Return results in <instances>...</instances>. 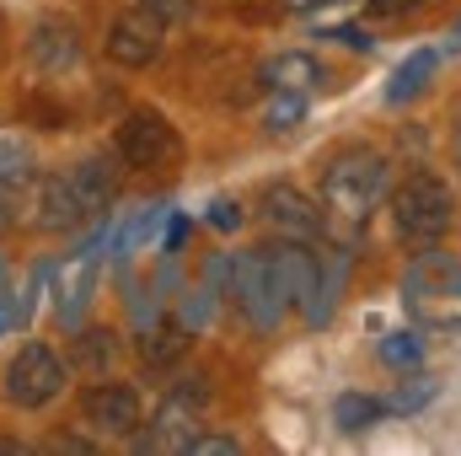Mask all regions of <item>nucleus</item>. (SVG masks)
Instances as JSON below:
<instances>
[{"instance_id":"obj_30","label":"nucleus","mask_w":461,"mask_h":456,"mask_svg":"<svg viewBox=\"0 0 461 456\" xmlns=\"http://www.w3.org/2000/svg\"><path fill=\"white\" fill-rule=\"evenodd\" d=\"M49 451H97V446H92V441H76V435H59Z\"/></svg>"},{"instance_id":"obj_11","label":"nucleus","mask_w":461,"mask_h":456,"mask_svg":"<svg viewBox=\"0 0 461 456\" xmlns=\"http://www.w3.org/2000/svg\"><path fill=\"white\" fill-rule=\"evenodd\" d=\"M402 296L413 306H424V301H461V263L451 252H419L408 279H402Z\"/></svg>"},{"instance_id":"obj_34","label":"nucleus","mask_w":461,"mask_h":456,"mask_svg":"<svg viewBox=\"0 0 461 456\" xmlns=\"http://www.w3.org/2000/svg\"><path fill=\"white\" fill-rule=\"evenodd\" d=\"M451 49H461V22H456V32H451Z\"/></svg>"},{"instance_id":"obj_5","label":"nucleus","mask_w":461,"mask_h":456,"mask_svg":"<svg viewBox=\"0 0 461 456\" xmlns=\"http://www.w3.org/2000/svg\"><path fill=\"white\" fill-rule=\"evenodd\" d=\"M161 43H167V22L150 11V5H129V11H118L113 27H108V59L123 65V70H145V65H156V54H161Z\"/></svg>"},{"instance_id":"obj_2","label":"nucleus","mask_w":461,"mask_h":456,"mask_svg":"<svg viewBox=\"0 0 461 456\" xmlns=\"http://www.w3.org/2000/svg\"><path fill=\"white\" fill-rule=\"evenodd\" d=\"M381 194H386V161L375 150H344L322 172V205L344 226H365V215L381 205Z\"/></svg>"},{"instance_id":"obj_31","label":"nucleus","mask_w":461,"mask_h":456,"mask_svg":"<svg viewBox=\"0 0 461 456\" xmlns=\"http://www.w3.org/2000/svg\"><path fill=\"white\" fill-rule=\"evenodd\" d=\"M5 231H11V194L0 188V236H5Z\"/></svg>"},{"instance_id":"obj_9","label":"nucleus","mask_w":461,"mask_h":456,"mask_svg":"<svg viewBox=\"0 0 461 456\" xmlns=\"http://www.w3.org/2000/svg\"><path fill=\"white\" fill-rule=\"evenodd\" d=\"M263 215H268V226L279 231V236H290V242L322 236V210H317V199L301 194L295 183H274V188L263 194Z\"/></svg>"},{"instance_id":"obj_12","label":"nucleus","mask_w":461,"mask_h":456,"mask_svg":"<svg viewBox=\"0 0 461 456\" xmlns=\"http://www.w3.org/2000/svg\"><path fill=\"white\" fill-rule=\"evenodd\" d=\"M118 178H123L118 150H113V156H86V161H76V167H70V188H76V199H81L86 221L108 215V205L118 199Z\"/></svg>"},{"instance_id":"obj_4","label":"nucleus","mask_w":461,"mask_h":456,"mask_svg":"<svg viewBox=\"0 0 461 456\" xmlns=\"http://www.w3.org/2000/svg\"><path fill=\"white\" fill-rule=\"evenodd\" d=\"M65 381H70V360H59L49 343H22L16 349V360L5 365V397L16 403V408H43V403H54L59 392H65Z\"/></svg>"},{"instance_id":"obj_29","label":"nucleus","mask_w":461,"mask_h":456,"mask_svg":"<svg viewBox=\"0 0 461 456\" xmlns=\"http://www.w3.org/2000/svg\"><path fill=\"white\" fill-rule=\"evenodd\" d=\"M183 242H188V215H172V221H167V242H161V252L172 258Z\"/></svg>"},{"instance_id":"obj_25","label":"nucleus","mask_w":461,"mask_h":456,"mask_svg":"<svg viewBox=\"0 0 461 456\" xmlns=\"http://www.w3.org/2000/svg\"><path fill=\"white\" fill-rule=\"evenodd\" d=\"M429 0H365V16H375V22H397V16H413V11H424Z\"/></svg>"},{"instance_id":"obj_22","label":"nucleus","mask_w":461,"mask_h":456,"mask_svg":"<svg viewBox=\"0 0 461 456\" xmlns=\"http://www.w3.org/2000/svg\"><path fill=\"white\" fill-rule=\"evenodd\" d=\"M76 360H81L92 376H103V370L113 365V333H81V339H76Z\"/></svg>"},{"instance_id":"obj_3","label":"nucleus","mask_w":461,"mask_h":456,"mask_svg":"<svg viewBox=\"0 0 461 456\" xmlns=\"http://www.w3.org/2000/svg\"><path fill=\"white\" fill-rule=\"evenodd\" d=\"M392 221L397 236L413 242V247H435L451 221H456V199H451V183L435 178V172H413L402 178V188L392 194Z\"/></svg>"},{"instance_id":"obj_32","label":"nucleus","mask_w":461,"mask_h":456,"mask_svg":"<svg viewBox=\"0 0 461 456\" xmlns=\"http://www.w3.org/2000/svg\"><path fill=\"white\" fill-rule=\"evenodd\" d=\"M11 323H16V306H11V301H0V339H5V328H11Z\"/></svg>"},{"instance_id":"obj_18","label":"nucleus","mask_w":461,"mask_h":456,"mask_svg":"<svg viewBox=\"0 0 461 456\" xmlns=\"http://www.w3.org/2000/svg\"><path fill=\"white\" fill-rule=\"evenodd\" d=\"M183 349H188V328H183V323H161V328H150V333L140 339L145 365H167V360H177Z\"/></svg>"},{"instance_id":"obj_13","label":"nucleus","mask_w":461,"mask_h":456,"mask_svg":"<svg viewBox=\"0 0 461 456\" xmlns=\"http://www.w3.org/2000/svg\"><path fill=\"white\" fill-rule=\"evenodd\" d=\"M81 221H86V210H81V199H76L70 178H59V172L38 178V188H32V226H43V231H76Z\"/></svg>"},{"instance_id":"obj_14","label":"nucleus","mask_w":461,"mask_h":456,"mask_svg":"<svg viewBox=\"0 0 461 456\" xmlns=\"http://www.w3.org/2000/svg\"><path fill=\"white\" fill-rule=\"evenodd\" d=\"M322 76H328V70H322V59H317V54H301V49L274 54V59L263 65V81H268V87H279V92H312Z\"/></svg>"},{"instance_id":"obj_16","label":"nucleus","mask_w":461,"mask_h":456,"mask_svg":"<svg viewBox=\"0 0 461 456\" xmlns=\"http://www.w3.org/2000/svg\"><path fill=\"white\" fill-rule=\"evenodd\" d=\"M435 65H440V54H435V49H419V54H408V59L397 65V76L386 81V103H392V108H397V103H413V97L429 87Z\"/></svg>"},{"instance_id":"obj_17","label":"nucleus","mask_w":461,"mask_h":456,"mask_svg":"<svg viewBox=\"0 0 461 456\" xmlns=\"http://www.w3.org/2000/svg\"><path fill=\"white\" fill-rule=\"evenodd\" d=\"M386 414H392V408H386L381 397H370V392H344V397L333 403V424H339L344 435H365V430H375Z\"/></svg>"},{"instance_id":"obj_19","label":"nucleus","mask_w":461,"mask_h":456,"mask_svg":"<svg viewBox=\"0 0 461 456\" xmlns=\"http://www.w3.org/2000/svg\"><path fill=\"white\" fill-rule=\"evenodd\" d=\"M381 360H386L392 370H419V365H424V339H419L413 328H397V333L381 339Z\"/></svg>"},{"instance_id":"obj_28","label":"nucleus","mask_w":461,"mask_h":456,"mask_svg":"<svg viewBox=\"0 0 461 456\" xmlns=\"http://www.w3.org/2000/svg\"><path fill=\"white\" fill-rule=\"evenodd\" d=\"M140 5H150L161 22H183V16H194V0H140Z\"/></svg>"},{"instance_id":"obj_8","label":"nucleus","mask_w":461,"mask_h":456,"mask_svg":"<svg viewBox=\"0 0 461 456\" xmlns=\"http://www.w3.org/2000/svg\"><path fill=\"white\" fill-rule=\"evenodd\" d=\"M81 414L103 435H134L140 430V392L129 381H92L81 392Z\"/></svg>"},{"instance_id":"obj_20","label":"nucleus","mask_w":461,"mask_h":456,"mask_svg":"<svg viewBox=\"0 0 461 456\" xmlns=\"http://www.w3.org/2000/svg\"><path fill=\"white\" fill-rule=\"evenodd\" d=\"M301 118H306V92H279V87H274V97H268V108H263V123L285 134V129H295Z\"/></svg>"},{"instance_id":"obj_27","label":"nucleus","mask_w":461,"mask_h":456,"mask_svg":"<svg viewBox=\"0 0 461 456\" xmlns=\"http://www.w3.org/2000/svg\"><path fill=\"white\" fill-rule=\"evenodd\" d=\"M210 226L215 231H236L241 226V205H236V199H215V205H210Z\"/></svg>"},{"instance_id":"obj_23","label":"nucleus","mask_w":461,"mask_h":456,"mask_svg":"<svg viewBox=\"0 0 461 456\" xmlns=\"http://www.w3.org/2000/svg\"><path fill=\"white\" fill-rule=\"evenodd\" d=\"M435 397V376H408V387H397V397L386 403L392 414H413V408H424Z\"/></svg>"},{"instance_id":"obj_26","label":"nucleus","mask_w":461,"mask_h":456,"mask_svg":"<svg viewBox=\"0 0 461 456\" xmlns=\"http://www.w3.org/2000/svg\"><path fill=\"white\" fill-rule=\"evenodd\" d=\"M328 38H339L344 49H359V54H370V49H375V38H370V27H359V22H344V27H333Z\"/></svg>"},{"instance_id":"obj_24","label":"nucleus","mask_w":461,"mask_h":456,"mask_svg":"<svg viewBox=\"0 0 461 456\" xmlns=\"http://www.w3.org/2000/svg\"><path fill=\"white\" fill-rule=\"evenodd\" d=\"M183 451L188 456H236L241 446H236V435H199V430H194V435L183 441Z\"/></svg>"},{"instance_id":"obj_21","label":"nucleus","mask_w":461,"mask_h":456,"mask_svg":"<svg viewBox=\"0 0 461 456\" xmlns=\"http://www.w3.org/2000/svg\"><path fill=\"white\" fill-rule=\"evenodd\" d=\"M22 183H32V156H27V145L0 140V188L11 194V188H22Z\"/></svg>"},{"instance_id":"obj_10","label":"nucleus","mask_w":461,"mask_h":456,"mask_svg":"<svg viewBox=\"0 0 461 456\" xmlns=\"http://www.w3.org/2000/svg\"><path fill=\"white\" fill-rule=\"evenodd\" d=\"M27 54L43 76H59L81 59V27L70 16H38L32 22V38H27Z\"/></svg>"},{"instance_id":"obj_7","label":"nucleus","mask_w":461,"mask_h":456,"mask_svg":"<svg viewBox=\"0 0 461 456\" xmlns=\"http://www.w3.org/2000/svg\"><path fill=\"white\" fill-rule=\"evenodd\" d=\"M177 156V129L156 108H134L118 123V161L129 167H167Z\"/></svg>"},{"instance_id":"obj_15","label":"nucleus","mask_w":461,"mask_h":456,"mask_svg":"<svg viewBox=\"0 0 461 456\" xmlns=\"http://www.w3.org/2000/svg\"><path fill=\"white\" fill-rule=\"evenodd\" d=\"M344 274H348V252H344V247H328V252H322L317 301H312V312H306V323H312V328H322V323L333 317V306H339V290H344Z\"/></svg>"},{"instance_id":"obj_6","label":"nucleus","mask_w":461,"mask_h":456,"mask_svg":"<svg viewBox=\"0 0 461 456\" xmlns=\"http://www.w3.org/2000/svg\"><path fill=\"white\" fill-rule=\"evenodd\" d=\"M204 397H210L204 376H194V387H188V381H183V387H172V392H167V403L156 408L150 435H140V441H134V451H183V441H188V435H194V424H199Z\"/></svg>"},{"instance_id":"obj_1","label":"nucleus","mask_w":461,"mask_h":456,"mask_svg":"<svg viewBox=\"0 0 461 456\" xmlns=\"http://www.w3.org/2000/svg\"><path fill=\"white\" fill-rule=\"evenodd\" d=\"M230 301L236 312L258 328V333H274L285 323V312L295 306V290L285 279V263H279V247H247L236 263H230Z\"/></svg>"},{"instance_id":"obj_33","label":"nucleus","mask_w":461,"mask_h":456,"mask_svg":"<svg viewBox=\"0 0 461 456\" xmlns=\"http://www.w3.org/2000/svg\"><path fill=\"white\" fill-rule=\"evenodd\" d=\"M285 5H295V11H317V5H339V0H285Z\"/></svg>"}]
</instances>
